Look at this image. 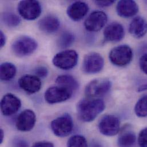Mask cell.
<instances>
[{
    "label": "cell",
    "instance_id": "1",
    "mask_svg": "<svg viewBox=\"0 0 147 147\" xmlns=\"http://www.w3.org/2000/svg\"><path fill=\"white\" fill-rule=\"evenodd\" d=\"M105 108V103L100 98H85L77 103V113L80 120L89 123L93 121Z\"/></svg>",
    "mask_w": 147,
    "mask_h": 147
},
{
    "label": "cell",
    "instance_id": "2",
    "mask_svg": "<svg viewBox=\"0 0 147 147\" xmlns=\"http://www.w3.org/2000/svg\"><path fill=\"white\" fill-rule=\"evenodd\" d=\"M38 44L33 38L23 36L16 39L11 45V50L20 57L28 56L32 55L37 49Z\"/></svg>",
    "mask_w": 147,
    "mask_h": 147
},
{
    "label": "cell",
    "instance_id": "3",
    "mask_svg": "<svg viewBox=\"0 0 147 147\" xmlns=\"http://www.w3.org/2000/svg\"><path fill=\"white\" fill-rule=\"evenodd\" d=\"M73 119L70 115L65 113L54 119L51 123L53 133L57 137L65 138L69 136L74 129Z\"/></svg>",
    "mask_w": 147,
    "mask_h": 147
},
{
    "label": "cell",
    "instance_id": "4",
    "mask_svg": "<svg viewBox=\"0 0 147 147\" xmlns=\"http://www.w3.org/2000/svg\"><path fill=\"white\" fill-rule=\"evenodd\" d=\"M132 49L127 45H121L113 48L109 55L111 62L117 67L128 65L133 59Z\"/></svg>",
    "mask_w": 147,
    "mask_h": 147
},
{
    "label": "cell",
    "instance_id": "5",
    "mask_svg": "<svg viewBox=\"0 0 147 147\" xmlns=\"http://www.w3.org/2000/svg\"><path fill=\"white\" fill-rule=\"evenodd\" d=\"M112 83L107 78H97L91 81L85 87V94L90 98L102 97L110 90Z\"/></svg>",
    "mask_w": 147,
    "mask_h": 147
},
{
    "label": "cell",
    "instance_id": "6",
    "mask_svg": "<svg viewBox=\"0 0 147 147\" xmlns=\"http://www.w3.org/2000/svg\"><path fill=\"white\" fill-rule=\"evenodd\" d=\"M78 59L77 53L74 50H65L57 53L52 63L57 68L63 70H70L77 65Z\"/></svg>",
    "mask_w": 147,
    "mask_h": 147
},
{
    "label": "cell",
    "instance_id": "7",
    "mask_svg": "<svg viewBox=\"0 0 147 147\" xmlns=\"http://www.w3.org/2000/svg\"><path fill=\"white\" fill-rule=\"evenodd\" d=\"M18 11L23 18L31 21L37 19L40 16L42 9L38 1L25 0L19 2Z\"/></svg>",
    "mask_w": 147,
    "mask_h": 147
},
{
    "label": "cell",
    "instance_id": "8",
    "mask_svg": "<svg viewBox=\"0 0 147 147\" xmlns=\"http://www.w3.org/2000/svg\"><path fill=\"white\" fill-rule=\"evenodd\" d=\"M72 93L73 91L68 88L59 85L54 86L49 88L45 91L44 97L48 103L54 104L69 100Z\"/></svg>",
    "mask_w": 147,
    "mask_h": 147
},
{
    "label": "cell",
    "instance_id": "9",
    "mask_svg": "<svg viewBox=\"0 0 147 147\" xmlns=\"http://www.w3.org/2000/svg\"><path fill=\"white\" fill-rule=\"evenodd\" d=\"M100 132L106 136H114L120 130V121L115 116L107 115L103 116L98 125Z\"/></svg>",
    "mask_w": 147,
    "mask_h": 147
},
{
    "label": "cell",
    "instance_id": "10",
    "mask_svg": "<svg viewBox=\"0 0 147 147\" xmlns=\"http://www.w3.org/2000/svg\"><path fill=\"white\" fill-rule=\"evenodd\" d=\"M104 66L102 56L96 52L86 55L82 61V71L86 74H97L102 71Z\"/></svg>",
    "mask_w": 147,
    "mask_h": 147
},
{
    "label": "cell",
    "instance_id": "11",
    "mask_svg": "<svg viewBox=\"0 0 147 147\" xmlns=\"http://www.w3.org/2000/svg\"><path fill=\"white\" fill-rule=\"evenodd\" d=\"M108 17L102 11H94L91 13L84 22L85 29L92 32L100 31L106 25Z\"/></svg>",
    "mask_w": 147,
    "mask_h": 147
},
{
    "label": "cell",
    "instance_id": "12",
    "mask_svg": "<svg viewBox=\"0 0 147 147\" xmlns=\"http://www.w3.org/2000/svg\"><path fill=\"white\" fill-rule=\"evenodd\" d=\"M21 107V101L16 96L7 93L1 101V110L5 116H11L16 113Z\"/></svg>",
    "mask_w": 147,
    "mask_h": 147
},
{
    "label": "cell",
    "instance_id": "13",
    "mask_svg": "<svg viewBox=\"0 0 147 147\" xmlns=\"http://www.w3.org/2000/svg\"><path fill=\"white\" fill-rule=\"evenodd\" d=\"M36 123V116L33 111L25 109L21 112L16 119L17 129L21 132H29L33 129Z\"/></svg>",
    "mask_w": 147,
    "mask_h": 147
},
{
    "label": "cell",
    "instance_id": "14",
    "mask_svg": "<svg viewBox=\"0 0 147 147\" xmlns=\"http://www.w3.org/2000/svg\"><path fill=\"white\" fill-rule=\"evenodd\" d=\"M18 85L25 92L34 94L41 89L42 83L40 78L37 76L25 74L18 80Z\"/></svg>",
    "mask_w": 147,
    "mask_h": 147
},
{
    "label": "cell",
    "instance_id": "15",
    "mask_svg": "<svg viewBox=\"0 0 147 147\" xmlns=\"http://www.w3.org/2000/svg\"><path fill=\"white\" fill-rule=\"evenodd\" d=\"M125 36L123 26L118 22H112L108 25L104 30V39L107 41L118 42Z\"/></svg>",
    "mask_w": 147,
    "mask_h": 147
},
{
    "label": "cell",
    "instance_id": "16",
    "mask_svg": "<svg viewBox=\"0 0 147 147\" xmlns=\"http://www.w3.org/2000/svg\"><path fill=\"white\" fill-rule=\"evenodd\" d=\"M118 15L124 18H129L135 16L139 11L138 3L132 0H122L118 2L116 6Z\"/></svg>",
    "mask_w": 147,
    "mask_h": 147
},
{
    "label": "cell",
    "instance_id": "17",
    "mask_svg": "<svg viewBox=\"0 0 147 147\" xmlns=\"http://www.w3.org/2000/svg\"><path fill=\"white\" fill-rule=\"evenodd\" d=\"M89 11L88 5L82 1H76L72 3L67 9V14L73 21L82 20Z\"/></svg>",
    "mask_w": 147,
    "mask_h": 147
},
{
    "label": "cell",
    "instance_id": "18",
    "mask_svg": "<svg viewBox=\"0 0 147 147\" xmlns=\"http://www.w3.org/2000/svg\"><path fill=\"white\" fill-rule=\"evenodd\" d=\"M129 32L136 38L143 37L147 33V21L140 16L134 18L129 24Z\"/></svg>",
    "mask_w": 147,
    "mask_h": 147
},
{
    "label": "cell",
    "instance_id": "19",
    "mask_svg": "<svg viewBox=\"0 0 147 147\" xmlns=\"http://www.w3.org/2000/svg\"><path fill=\"white\" fill-rule=\"evenodd\" d=\"M38 26L42 32L46 33H53L59 29L60 21L56 16L48 15L39 21Z\"/></svg>",
    "mask_w": 147,
    "mask_h": 147
},
{
    "label": "cell",
    "instance_id": "20",
    "mask_svg": "<svg viewBox=\"0 0 147 147\" xmlns=\"http://www.w3.org/2000/svg\"><path fill=\"white\" fill-rule=\"evenodd\" d=\"M136 137L131 131H123L119 136L117 145L119 147H132L136 143Z\"/></svg>",
    "mask_w": 147,
    "mask_h": 147
},
{
    "label": "cell",
    "instance_id": "21",
    "mask_svg": "<svg viewBox=\"0 0 147 147\" xmlns=\"http://www.w3.org/2000/svg\"><path fill=\"white\" fill-rule=\"evenodd\" d=\"M56 83L61 86L71 89L72 91L77 90L78 88V83L73 76L68 74L59 76L56 80Z\"/></svg>",
    "mask_w": 147,
    "mask_h": 147
},
{
    "label": "cell",
    "instance_id": "22",
    "mask_svg": "<svg viewBox=\"0 0 147 147\" xmlns=\"http://www.w3.org/2000/svg\"><path fill=\"white\" fill-rule=\"evenodd\" d=\"M16 66L10 63H4L1 65V80L2 81H10L16 74Z\"/></svg>",
    "mask_w": 147,
    "mask_h": 147
},
{
    "label": "cell",
    "instance_id": "23",
    "mask_svg": "<svg viewBox=\"0 0 147 147\" xmlns=\"http://www.w3.org/2000/svg\"><path fill=\"white\" fill-rule=\"evenodd\" d=\"M2 20L6 25L11 28L17 26L21 21L17 15L11 12H5L2 14Z\"/></svg>",
    "mask_w": 147,
    "mask_h": 147
},
{
    "label": "cell",
    "instance_id": "24",
    "mask_svg": "<svg viewBox=\"0 0 147 147\" xmlns=\"http://www.w3.org/2000/svg\"><path fill=\"white\" fill-rule=\"evenodd\" d=\"M134 111L136 116L139 117H147V94L143 96L138 101Z\"/></svg>",
    "mask_w": 147,
    "mask_h": 147
},
{
    "label": "cell",
    "instance_id": "25",
    "mask_svg": "<svg viewBox=\"0 0 147 147\" xmlns=\"http://www.w3.org/2000/svg\"><path fill=\"white\" fill-rule=\"evenodd\" d=\"M74 36L69 32H64L59 37L58 45L61 48H66L70 47L74 41Z\"/></svg>",
    "mask_w": 147,
    "mask_h": 147
},
{
    "label": "cell",
    "instance_id": "26",
    "mask_svg": "<svg viewBox=\"0 0 147 147\" xmlns=\"http://www.w3.org/2000/svg\"><path fill=\"white\" fill-rule=\"evenodd\" d=\"M67 147H88L86 139L81 135H76L68 141Z\"/></svg>",
    "mask_w": 147,
    "mask_h": 147
},
{
    "label": "cell",
    "instance_id": "27",
    "mask_svg": "<svg viewBox=\"0 0 147 147\" xmlns=\"http://www.w3.org/2000/svg\"><path fill=\"white\" fill-rule=\"evenodd\" d=\"M138 142L140 147H147V127L140 132Z\"/></svg>",
    "mask_w": 147,
    "mask_h": 147
},
{
    "label": "cell",
    "instance_id": "28",
    "mask_svg": "<svg viewBox=\"0 0 147 147\" xmlns=\"http://www.w3.org/2000/svg\"><path fill=\"white\" fill-rule=\"evenodd\" d=\"M11 147H29V144L24 139L14 138L11 142Z\"/></svg>",
    "mask_w": 147,
    "mask_h": 147
},
{
    "label": "cell",
    "instance_id": "29",
    "mask_svg": "<svg viewBox=\"0 0 147 147\" xmlns=\"http://www.w3.org/2000/svg\"><path fill=\"white\" fill-rule=\"evenodd\" d=\"M35 74L36 76H37L39 78H44L47 77L48 74V70L46 67L41 66L36 69Z\"/></svg>",
    "mask_w": 147,
    "mask_h": 147
},
{
    "label": "cell",
    "instance_id": "30",
    "mask_svg": "<svg viewBox=\"0 0 147 147\" xmlns=\"http://www.w3.org/2000/svg\"><path fill=\"white\" fill-rule=\"evenodd\" d=\"M139 65L140 69L145 74H147V53L143 55L140 59Z\"/></svg>",
    "mask_w": 147,
    "mask_h": 147
},
{
    "label": "cell",
    "instance_id": "31",
    "mask_svg": "<svg viewBox=\"0 0 147 147\" xmlns=\"http://www.w3.org/2000/svg\"><path fill=\"white\" fill-rule=\"evenodd\" d=\"M95 3L100 7H108L111 6L114 2V1H95Z\"/></svg>",
    "mask_w": 147,
    "mask_h": 147
},
{
    "label": "cell",
    "instance_id": "32",
    "mask_svg": "<svg viewBox=\"0 0 147 147\" xmlns=\"http://www.w3.org/2000/svg\"><path fill=\"white\" fill-rule=\"evenodd\" d=\"M32 147H55L53 144L49 142H39L33 145Z\"/></svg>",
    "mask_w": 147,
    "mask_h": 147
},
{
    "label": "cell",
    "instance_id": "33",
    "mask_svg": "<svg viewBox=\"0 0 147 147\" xmlns=\"http://www.w3.org/2000/svg\"><path fill=\"white\" fill-rule=\"evenodd\" d=\"M0 40H1V42H0L1 47L2 48L5 45L6 40V36L2 31L0 32Z\"/></svg>",
    "mask_w": 147,
    "mask_h": 147
},
{
    "label": "cell",
    "instance_id": "34",
    "mask_svg": "<svg viewBox=\"0 0 147 147\" xmlns=\"http://www.w3.org/2000/svg\"><path fill=\"white\" fill-rule=\"evenodd\" d=\"M138 90V92H143L144 90H147V84H145L139 86Z\"/></svg>",
    "mask_w": 147,
    "mask_h": 147
},
{
    "label": "cell",
    "instance_id": "35",
    "mask_svg": "<svg viewBox=\"0 0 147 147\" xmlns=\"http://www.w3.org/2000/svg\"><path fill=\"white\" fill-rule=\"evenodd\" d=\"M4 136H5L4 131H3L2 129H1V130H0V143L1 144H2L3 141Z\"/></svg>",
    "mask_w": 147,
    "mask_h": 147
}]
</instances>
